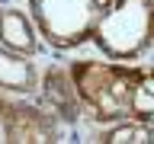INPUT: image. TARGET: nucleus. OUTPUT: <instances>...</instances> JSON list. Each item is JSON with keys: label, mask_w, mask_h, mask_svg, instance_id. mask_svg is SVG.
Segmentation results:
<instances>
[{"label": "nucleus", "mask_w": 154, "mask_h": 144, "mask_svg": "<svg viewBox=\"0 0 154 144\" xmlns=\"http://www.w3.org/2000/svg\"><path fill=\"white\" fill-rule=\"evenodd\" d=\"M77 103L96 122H151L154 83L148 67L116 64V61H74L71 64Z\"/></svg>", "instance_id": "obj_1"}, {"label": "nucleus", "mask_w": 154, "mask_h": 144, "mask_svg": "<svg viewBox=\"0 0 154 144\" xmlns=\"http://www.w3.org/2000/svg\"><path fill=\"white\" fill-rule=\"evenodd\" d=\"M151 10L154 0H112L90 38L106 58L135 61L151 45Z\"/></svg>", "instance_id": "obj_2"}, {"label": "nucleus", "mask_w": 154, "mask_h": 144, "mask_svg": "<svg viewBox=\"0 0 154 144\" xmlns=\"http://www.w3.org/2000/svg\"><path fill=\"white\" fill-rule=\"evenodd\" d=\"M109 3L112 0H29V19L55 48H77L90 42Z\"/></svg>", "instance_id": "obj_3"}, {"label": "nucleus", "mask_w": 154, "mask_h": 144, "mask_svg": "<svg viewBox=\"0 0 154 144\" xmlns=\"http://www.w3.org/2000/svg\"><path fill=\"white\" fill-rule=\"evenodd\" d=\"M0 141H58V122L38 106L10 99L0 118Z\"/></svg>", "instance_id": "obj_4"}, {"label": "nucleus", "mask_w": 154, "mask_h": 144, "mask_svg": "<svg viewBox=\"0 0 154 144\" xmlns=\"http://www.w3.org/2000/svg\"><path fill=\"white\" fill-rule=\"evenodd\" d=\"M0 45L16 51V55H35L38 51V35L32 19L16 7H3L0 10Z\"/></svg>", "instance_id": "obj_5"}, {"label": "nucleus", "mask_w": 154, "mask_h": 144, "mask_svg": "<svg viewBox=\"0 0 154 144\" xmlns=\"http://www.w3.org/2000/svg\"><path fill=\"white\" fill-rule=\"evenodd\" d=\"M42 93H45L48 106H51V115L64 118V122H77L80 103H77V93H74V83H71V74L67 70L48 67L45 80H42Z\"/></svg>", "instance_id": "obj_6"}, {"label": "nucleus", "mask_w": 154, "mask_h": 144, "mask_svg": "<svg viewBox=\"0 0 154 144\" xmlns=\"http://www.w3.org/2000/svg\"><path fill=\"white\" fill-rule=\"evenodd\" d=\"M0 90L3 93H35L38 90V74L35 64L26 61V55H16L0 45Z\"/></svg>", "instance_id": "obj_7"}, {"label": "nucleus", "mask_w": 154, "mask_h": 144, "mask_svg": "<svg viewBox=\"0 0 154 144\" xmlns=\"http://www.w3.org/2000/svg\"><path fill=\"white\" fill-rule=\"evenodd\" d=\"M100 141H106V144H144V141H151V122H132V118H125L122 125L103 131Z\"/></svg>", "instance_id": "obj_8"}]
</instances>
